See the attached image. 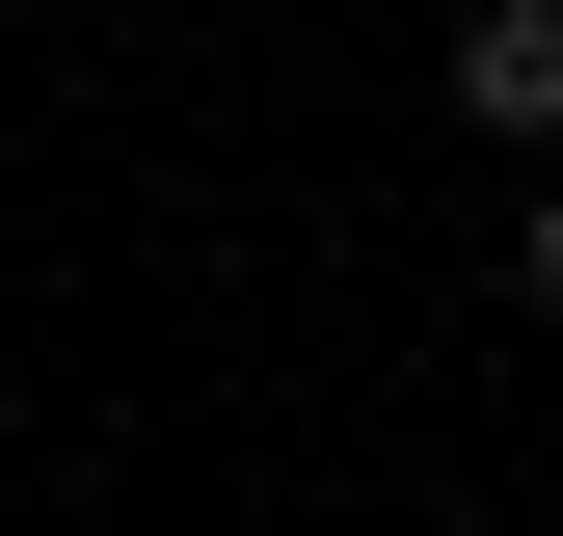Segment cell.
<instances>
[{
  "label": "cell",
  "mask_w": 563,
  "mask_h": 536,
  "mask_svg": "<svg viewBox=\"0 0 563 536\" xmlns=\"http://www.w3.org/2000/svg\"><path fill=\"white\" fill-rule=\"evenodd\" d=\"M456 134L483 161H563V0H456Z\"/></svg>",
  "instance_id": "cell-1"
},
{
  "label": "cell",
  "mask_w": 563,
  "mask_h": 536,
  "mask_svg": "<svg viewBox=\"0 0 563 536\" xmlns=\"http://www.w3.org/2000/svg\"><path fill=\"white\" fill-rule=\"evenodd\" d=\"M510 295H537V322H563V161H537V188H510Z\"/></svg>",
  "instance_id": "cell-2"
}]
</instances>
